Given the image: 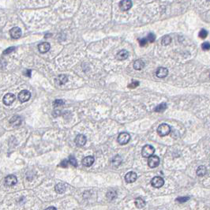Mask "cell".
<instances>
[{"label":"cell","mask_w":210,"mask_h":210,"mask_svg":"<svg viewBox=\"0 0 210 210\" xmlns=\"http://www.w3.org/2000/svg\"><path fill=\"white\" fill-rule=\"evenodd\" d=\"M137 178H138V175H137V174L135 172L130 171L125 176V181L127 183H132V182H134L136 181Z\"/></svg>","instance_id":"obj_10"},{"label":"cell","mask_w":210,"mask_h":210,"mask_svg":"<svg viewBox=\"0 0 210 210\" xmlns=\"http://www.w3.org/2000/svg\"><path fill=\"white\" fill-rule=\"evenodd\" d=\"M167 109V104L165 103H162L161 104H159L157 107H156L154 111L156 112H163Z\"/></svg>","instance_id":"obj_23"},{"label":"cell","mask_w":210,"mask_h":210,"mask_svg":"<svg viewBox=\"0 0 210 210\" xmlns=\"http://www.w3.org/2000/svg\"><path fill=\"white\" fill-rule=\"evenodd\" d=\"M171 38L169 36H165V37H163L161 43L163 45H167L171 43Z\"/></svg>","instance_id":"obj_26"},{"label":"cell","mask_w":210,"mask_h":210,"mask_svg":"<svg viewBox=\"0 0 210 210\" xmlns=\"http://www.w3.org/2000/svg\"><path fill=\"white\" fill-rule=\"evenodd\" d=\"M130 135L127 132H123V133H121L119 137H118V142L120 144V145H123L127 144L128 142H130Z\"/></svg>","instance_id":"obj_4"},{"label":"cell","mask_w":210,"mask_h":210,"mask_svg":"<svg viewBox=\"0 0 210 210\" xmlns=\"http://www.w3.org/2000/svg\"><path fill=\"white\" fill-rule=\"evenodd\" d=\"M171 132V127L167 124L163 123L159 126L157 128V133L161 137H164L168 135Z\"/></svg>","instance_id":"obj_1"},{"label":"cell","mask_w":210,"mask_h":210,"mask_svg":"<svg viewBox=\"0 0 210 210\" xmlns=\"http://www.w3.org/2000/svg\"><path fill=\"white\" fill-rule=\"evenodd\" d=\"M152 186L155 187V188H161L164 184V180L163 178L159 177V176H156L153 179L151 180Z\"/></svg>","instance_id":"obj_5"},{"label":"cell","mask_w":210,"mask_h":210,"mask_svg":"<svg viewBox=\"0 0 210 210\" xmlns=\"http://www.w3.org/2000/svg\"><path fill=\"white\" fill-rule=\"evenodd\" d=\"M93 163H94V157L92 156H86L82 160V164L85 167H90L93 165Z\"/></svg>","instance_id":"obj_15"},{"label":"cell","mask_w":210,"mask_h":210,"mask_svg":"<svg viewBox=\"0 0 210 210\" xmlns=\"http://www.w3.org/2000/svg\"><path fill=\"white\" fill-rule=\"evenodd\" d=\"M31 97V93L28 91V90H22L18 93V98L20 100V102L24 103L28 101V100Z\"/></svg>","instance_id":"obj_3"},{"label":"cell","mask_w":210,"mask_h":210,"mask_svg":"<svg viewBox=\"0 0 210 210\" xmlns=\"http://www.w3.org/2000/svg\"><path fill=\"white\" fill-rule=\"evenodd\" d=\"M17 182H18L17 177L15 175H9L6 176V179H5V183L8 186H14Z\"/></svg>","instance_id":"obj_9"},{"label":"cell","mask_w":210,"mask_h":210,"mask_svg":"<svg viewBox=\"0 0 210 210\" xmlns=\"http://www.w3.org/2000/svg\"><path fill=\"white\" fill-rule=\"evenodd\" d=\"M190 199L189 197H179V198H176L175 201L179 202V203H184L186 201H187Z\"/></svg>","instance_id":"obj_30"},{"label":"cell","mask_w":210,"mask_h":210,"mask_svg":"<svg viewBox=\"0 0 210 210\" xmlns=\"http://www.w3.org/2000/svg\"><path fill=\"white\" fill-rule=\"evenodd\" d=\"M106 196H107V198H108V200L111 201V200H113V199L116 198L117 194H116V192L114 191V190H111V191H108L107 193Z\"/></svg>","instance_id":"obj_25"},{"label":"cell","mask_w":210,"mask_h":210,"mask_svg":"<svg viewBox=\"0 0 210 210\" xmlns=\"http://www.w3.org/2000/svg\"><path fill=\"white\" fill-rule=\"evenodd\" d=\"M14 49H15V47H9V48H7L6 51H4L3 54H4V55H7V54H9L10 52H12L13 51H14Z\"/></svg>","instance_id":"obj_35"},{"label":"cell","mask_w":210,"mask_h":210,"mask_svg":"<svg viewBox=\"0 0 210 210\" xmlns=\"http://www.w3.org/2000/svg\"><path fill=\"white\" fill-rule=\"evenodd\" d=\"M199 37L201 38V39H205V38H206L208 36V32L205 30V29H201L200 33H199V34H198Z\"/></svg>","instance_id":"obj_27"},{"label":"cell","mask_w":210,"mask_h":210,"mask_svg":"<svg viewBox=\"0 0 210 210\" xmlns=\"http://www.w3.org/2000/svg\"><path fill=\"white\" fill-rule=\"evenodd\" d=\"M66 186L65 184H63V183H59V184H57L56 186V191L58 193V194H62V193H64L66 190Z\"/></svg>","instance_id":"obj_20"},{"label":"cell","mask_w":210,"mask_h":210,"mask_svg":"<svg viewBox=\"0 0 210 210\" xmlns=\"http://www.w3.org/2000/svg\"><path fill=\"white\" fill-rule=\"evenodd\" d=\"M207 173V169L205 166H199L197 169V175L200 177H202L206 175Z\"/></svg>","instance_id":"obj_21"},{"label":"cell","mask_w":210,"mask_h":210,"mask_svg":"<svg viewBox=\"0 0 210 210\" xmlns=\"http://www.w3.org/2000/svg\"><path fill=\"white\" fill-rule=\"evenodd\" d=\"M69 162H70V163L73 166H74V167H77V160H76L75 157H74L73 156H70L69 157Z\"/></svg>","instance_id":"obj_28"},{"label":"cell","mask_w":210,"mask_h":210,"mask_svg":"<svg viewBox=\"0 0 210 210\" xmlns=\"http://www.w3.org/2000/svg\"><path fill=\"white\" fill-rule=\"evenodd\" d=\"M138 85H139V82H138V81H133L131 83L129 84L128 87H129L130 89H135Z\"/></svg>","instance_id":"obj_31"},{"label":"cell","mask_w":210,"mask_h":210,"mask_svg":"<svg viewBox=\"0 0 210 210\" xmlns=\"http://www.w3.org/2000/svg\"><path fill=\"white\" fill-rule=\"evenodd\" d=\"M156 74L158 77L160 78H164L168 74V70L167 69L164 68V67H160L157 69V70L156 72Z\"/></svg>","instance_id":"obj_14"},{"label":"cell","mask_w":210,"mask_h":210,"mask_svg":"<svg viewBox=\"0 0 210 210\" xmlns=\"http://www.w3.org/2000/svg\"><path fill=\"white\" fill-rule=\"evenodd\" d=\"M201 47L204 51H208V50L210 49V43L209 42H205V43H202Z\"/></svg>","instance_id":"obj_32"},{"label":"cell","mask_w":210,"mask_h":210,"mask_svg":"<svg viewBox=\"0 0 210 210\" xmlns=\"http://www.w3.org/2000/svg\"><path fill=\"white\" fill-rule=\"evenodd\" d=\"M86 138L83 134H78L75 138V143L77 146H83L86 143Z\"/></svg>","instance_id":"obj_12"},{"label":"cell","mask_w":210,"mask_h":210,"mask_svg":"<svg viewBox=\"0 0 210 210\" xmlns=\"http://www.w3.org/2000/svg\"><path fill=\"white\" fill-rule=\"evenodd\" d=\"M155 152L154 147H152L150 145H145L142 150V155L143 157H151Z\"/></svg>","instance_id":"obj_2"},{"label":"cell","mask_w":210,"mask_h":210,"mask_svg":"<svg viewBox=\"0 0 210 210\" xmlns=\"http://www.w3.org/2000/svg\"><path fill=\"white\" fill-rule=\"evenodd\" d=\"M146 39L148 40V42H150V43H152V42H154L155 40H156V37H155V35L153 33H148V35L146 37Z\"/></svg>","instance_id":"obj_29"},{"label":"cell","mask_w":210,"mask_h":210,"mask_svg":"<svg viewBox=\"0 0 210 210\" xmlns=\"http://www.w3.org/2000/svg\"><path fill=\"white\" fill-rule=\"evenodd\" d=\"M145 66V62L142 61V59H138L136 60L134 63H133V68L135 69L136 70H141L143 67Z\"/></svg>","instance_id":"obj_19"},{"label":"cell","mask_w":210,"mask_h":210,"mask_svg":"<svg viewBox=\"0 0 210 210\" xmlns=\"http://www.w3.org/2000/svg\"><path fill=\"white\" fill-rule=\"evenodd\" d=\"M122 158H121V156H114V158H113V160H112V164H113V165H114L115 167H118V166H119L121 164V163H122Z\"/></svg>","instance_id":"obj_24"},{"label":"cell","mask_w":210,"mask_h":210,"mask_svg":"<svg viewBox=\"0 0 210 210\" xmlns=\"http://www.w3.org/2000/svg\"><path fill=\"white\" fill-rule=\"evenodd\" d=\"M45 210H57V209H56V208L54 207V206H50V207L47 208Z\"/></svg>","instance_id":"obj_37"},{"label":"cell","mask_w":210,"mask_h":210,"mask_svg":"<svg viewBox=\"0 0 210 210\" xmlns=\"http://www.w3.org/2000/svg\"><path fill=\"white\" fill-rule=\"evenodd\" d=\"M119 7L123 11H127L132 7V2L130 0H123L119 3Z\"/></svg>","instance_id":"obj_8"},{"label":"cell","mask_w":210,"mask_h":210,"mask_svg":"<svg viewBox=\"0 0 210 210\" xmlns=\"http://www.w3.org/2000/svg\"><path fill=\"white\" fill-rule=\"evenodd\" d=\"M117 59L119 60H120V61H123V60H125V59H127L128 58V56H129V52L126 51V50H122L120 51L117 54Z\"/></svg>","instance_id":"obj_16"},{"label":"cell","mask_w":210,"mask_h":210,"mask_svg":"<svg viewBox=\"0 0 210 210\" xmlns=\"http://www.w3.org/2000/svg\"><path fill=\"white\" fill-rule=\"evenodd\" d=\"M138 41H139V43H140V45L142 47H144L146 45V43H147V42H148V40H147V39L146 38H142V39H139L138 40Z\"/></svg>","instance_id":"obj_34"},{"label":"cell","mask_w":210,"mask_h":210,"mask_svg":"<svg viewBox=\"0 0 210 210\" xmlns=\"http://www.w3.org/2000/svg\"><path fill=\"white\" fill-rule=\"evenodd\" d=\"M68 161L67 160H64V161H62V163L60 164V166L62 167H67V165H68Z\"/></svg>","instance_id":"obj_36"},{"label":"cell","mask_w":210,"mask_h":210,"mask_svg":"<svg viewBox=\"0 0 210 210\" xmlns=\"http://www.w3.org/2000/svg\"><path fill=\"white\" fill-rule=\"evenodd\" d=\"M62 104H64V102L62 101V100H56V101L53 103V105L55 107H59V106H61Z\"/></svg>","instance_id":"obj_33"},{"label":"cell","mask_w":210,"mask_h":210,"mask_svg":"<svg viewBox=\"0 0 210 210\" xmlns=\"http://www.w3.org/2000/svg\"><path fill=\"white\" fill-rule=\"evenodd\" d=\"M68 81V78L66 75H59V77L56 78V82L58 85H62L66 83V81Z\"/></svg>","instance_id":"obj_17"},{"label":"cell","mask_w":210,"mask_h":210,"mask_svg":"<svg viewBox=\"0 0 210 210\" xmlns=\"http://www.w3.org/2000/svg\"><path fill=\"white\" fill-rule=\"evenodd\" d=\"M134 203H135L136 207L138 208V209H142V208L145 207V201H144L142 198H136V199H135V201H134Z\"/></svg>","instance_id":"obj_22"},{"label":"cell","mask_w":210,"mask_h":210,"mask_svg":"<svg viewBox=\"0 0 210 210\" xmlns=\"http://www.w3.org/2000/svg\"><path fill=\"white\" fill-rule=\"evenodd\" d=\"M9 34L13 39H18L19 37H21L22 36V30L18 27H14L10 29Z\"/></svg>","instance_id":"obj_11"},{"label":"cell","mask_w":210,"mask_h":210,"mask_svg":"<svg viewBox=\"0 0 210 210\" xmlns=\"http://www.w3.org/2000/svg\"><path fill=\"white\" fill-rule=\"evenodd\" d=\"M9 123L12 124L13 126H19L22 123V118L20 116H18V115H15V116H14L10 119Z\"/></svg>","instance_id":"obj_18"},{"label":"cell","mask_w":210,"mask_h":210,"mask_svg":"<svg viewBox=\"0 0 210 210\" xmlns=\"http://www.w3.org/2000/svg\"><path fill=\"white\" fill-rule=\"evenodd\" d=\"M50 43L47 42H44V43H41L38 45V49L40 53H46L50 50Z\"/></svg>","instance_id":"obj_13"},{"label":"cell","mask_w":210,"mask_h":210,"mask_svg":"<svg viewBox=\"0 0 210 210\" xmlns=\"http://www.w3.org/2000/svg\"><path fill=\"white\" fill-rule=\"evenodd\" d=\"M160 164V158L157 156H152L151 157L148 158V165L151 168H155Z\"/></svg>","instance_id":"obj_6"},{"label":"cell","mask_w":210,"mask_h":210,"mask_svg":"<svg viewBox=\"0 0 210 210\" xmlns=\"http://www.w3.org/2000/svg\"><path fill=\"white\" fill-rule=\"evenodd\" d=\"M3 103L4 104L7 105H11L14 103V101L15 100V96L12 94V93H7L5 96H3Z\"/></svg>","instance_id":"obj_7"},{"label":"cell","mask_w":210,"mask_h":210,"mask_svg":"<svg viewBox=\"0 0 210 210\" xmlns=\"http://www.w3.org/2000/svg\"><path fill=\"white\" fill-rule=\"evenodd\" d=\"M26 74H27V76L30 77V75H31V70H26Z\"/></svg>","instance_id":"obj_38"}]
</instances>
